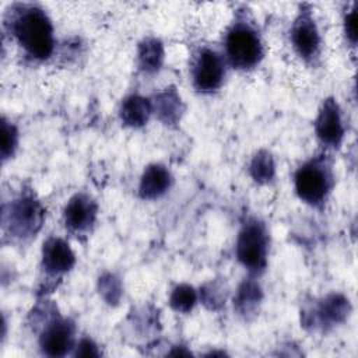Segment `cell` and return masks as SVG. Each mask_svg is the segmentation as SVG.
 Here are the masks:
<instances>
[{
  "mask_svg": "<svg viewBox=\"0 0 358 358\" xmlns=\"http://www.w3.org/2000/svg\"><path fill=\"white\" fill-rule=\"evenodd\" d=\"M63 215L69 229L81 232L94 224L96 217V204L90 196L80 193L70 199Z\"/></svg>",
  "mask_w": 358,
  "mask_h": 358,
  "instance_id": "obj_11",
  "label": "cell"
},
{
  "mask_svg": "<svg viewBox=\"0 0 358 358\" xmlns=\"http://www.w3.org/2000/svg\"><path fill=\"white\" fill-rule=\"evenodd\" d=\"M74 329L67 320H53L41 336V350L49 357H63L73 348Z\"/></svg>",
  "mask_w": 358,
  "mask_h": 358,
  "instance_id": "obj_9",
  "label": "cell"
},
{
  "mask_svg": "<svg viewBox=\"0 0 358 358\" xmlns=\"http://www.w3.org/2000/svg\"><path fill=\"white\" fill-rule=\"evenodd\" d=\"M291 41L301 57L309 60L316 56L320 46V36L315 20L308 10H301L296 17L291 29Z\"/></svg>",
  "mask_w": 358,
  "mask_h": 358,
  "instance_id": "obj_8",
  "label": "cell"
},
{
  "mask_svg": "<svg viewBox=\"0 0 358 358\" xmlns=\"http://www.w3.org/2000/svg\"><path fill=\"white\" fill-rule=\"evenodd\" d=\"M151 112L152 106L150 99L140 95H130L122 102L120 119L127 126L140 127L147 123Z\"/></svg>",
  "mask_w": 358,
  "mask_h": 358,
  "instance_id": "obj_14",
  "label": "cell"
},
{
  "mask_svg": "<svg viewBox=\"0 0 358 358\" xmlns=\"http://www.w3.org/2000/svg\"><path fill=\"white\" fill-rule=\"evenodd\" d=\"M344 31L351 45H355V41H357V8L355 7L345 15Z\"/></svg>",
  "mask_w": 358,
  "mask_h": 358,
  "instance_id": "obj_21",
  "label": "cell"
},
{
  "mask_svg": "<svg viewBox=\"0 0 358 358\" xmlns=\"http://www.w3.org/2000/svg\"><path fill=\"white\" fill-rule=\"evenodd\" d=\"M350 313V302L340 294H331L317 308L319 322L324 324L341 323Z\"/></svg>",
  "mask_w": 358,
  "mask_h": 358,
  "instance_id": "obj_15",
  "label": "cell"
},
{
  "mask_svg": "<svg viewBox=\"0 0 358 358\" xmlns=\"http://www.w3.org/2000/svg\"><path fill=\"white\" fill-rule=\"evenodd\" d=\"M10 232L17 238L35 235L43 222V208L32 196H21L10 206V211L4 215Z\"/></svg>",
  "mask_w": 358,
  "mask_h": 358,
  "instance_id": "obj_5",
  "label": "cell"
},
{
  "mask_svg": "<svg viewBox=\"0 0 358 358\" xmlns=\"http://www.w3.org/2000/svg\"><path fill=\"white\" fill-rule=\"evenodd\" d=\"M77 357H98L99 351L96 348V345L94 344L92 340L90 338H83L78 345L76 347V352Z\"/></svg>",
  "mask_w": 358,
  "mask_h": 358,
  "instance_id": "obj_22",
  "label": "cell"
},
{
  "mask_svg": "<svg viewBox=\"0 0 358 358\" xmlns=\"http://www.w3.org/2000/svg\"><path fill=\"white\" fill-rule=\"evenodd\" d=\"M250 175L259 183H266L274 176V161L267 151H259L250 162Z\"/></svg>",
  "mask_w": 358,
  "mask_h": 358,
  "instance_id": "obj_18",
  "label": "cell"
},
{
  "mask_svg": "<svg viewBox=\"0 0 358 358\" xmlns=\"http://www.w3.org/2000/svg\"><path fill=\"white\" fill-rule=\"evenodd\" d=\"M315 131L319 140L329 147H336L341 143L344 136V126L338 105L333 98L323 101L315 120Z\"/></svg>",
  "mask_w": 358,
  "mask_h": 358,
  "instance_id": "obj_7",
  "label": "cell"
},
{
  "mask_svg": "<svg viewBox=\"0 0 358 358\" xmlns=\"http://www.w3.org/2000/svg\"><path fill=\"white\" fill-rule=\"evenodd\" d=\"M333 183V176L324 159H315L302 165L295 173V190L298 196L317 206L324 201Z\"/></svg>",
  "mask_w": 358,
  "mask_h": 358,
  "instance_id": "obj_3",
  "label": "cell"
},
{
  "mask_svg": "<svg viewBox=\"0 0 358 358\" xmlns=\"http://www.w3.org/2000/svg\"><path fill=\"white\" fill-rule=\"evenodd\" d=\"M74 253L69 243L60 238H49L42 248V267L48 274L57 275L74 266Z\"/></svg>",
  "mask_w": 358,
  "mask_h": 358,
  "instance_id": "obj_10",
  "label": "cell"
},
{
  "mask_svg": "<svg viewBox=\"0 0 358 358\" xmlns=\"http://www.w3.org/2000/svg\"><path fill=\"white\" fill-rule=\"evenodd\" d=\"M260 301H262L260 287L255 281L248 280L242 282V285L238 289V294L235 298V306L242 315L246 316L256 310Z\"/></svg>",
  "mask_w": 358,
  "mask_h": 358,
  "instance_id": "obj_17",
  "label": "cell"
},
{
  "mask_svg": "<svg viewBox=\"0 0 358 358\" xmlns=\"http://www.w3.org/2000/svg\"><path fill=\"white\" fill-rule=\"evenodd\" d=\"M152 112L158 115V117L166 123H176L180 119L183 105L180 96L173 88H166L162 92L155 95V99L151 101Z\"/></svg>",
  "mask_w": 358,
  "mask_h": 358,
  "instance_id": "obj_13",
  "label": "cell"
},
{
  "mask_svg": "<svg viewBox=\"0 0 358 358\" xmlns=\"http://www.w3.org/2000/svg\"><path fill=\"white\" fill-rule=\"evenodd\" d=\"M197 301V294L193 289V287L187 285V284H180L178 285L172 294H171V306L176 310V312H182V313H187L192 310V308L194 306Z\"/></svg>",
  "mask_w": 358,
  "mask_h": 358,
  "instance_id": "obj_19",
  "label": "cell"
},
{
  "mask_svg": "<svg viewBox=\"0 0 358 358\" xmlns=\"http://www.w3.org/2000/svg\"><path fill=\"white\" fill-rule=\"evenodd\" d=\"M225 52L236 69H252L263 56V45L257 32L246 22H235L225 36Z\"/></svg>",
  "mask_w": 358,
  "mask_h": 358,
  "instance_id": "obj_2",
  "label": "cell"
},
{
  "mask_svg": "<svg viewBox=\"0 0 358 358\" xmlns=\"http://www.w3.org/2000/svg\"><path fill=\"white\" fill-rule=\"evenodd\" d=\"M17 145V130L15 127L3 119L1 123V157L8 158Z\"/></svg>",
  "mask_w": 358,
  "mask_h": 358,
  "instance_id": "obj_20",
  "label": "cell"
},
{
  "mask_svg": "<svg viewBox=\"0 0 358 358\" xmlns=\"http://www.w3.org/2000/svg\"><path fill=\"white\" fill-rule=\"evenodd\" d=\"M171 182L169 171L164 165L152 164L144 169L138 190L144 199H157L169 189Z\"/></svg>",
  "mask_w": 358,
  "mask_h": 358,
  "instance_id": "obj_12",
  "label": "cell"
},
{
  "mask_svg": "<svg viewBox=\"0 0 358 358\" xmlns=\"http://www.w3.org/2000/svg\"><path fill=\"white\" fill-rule=\"evenodd\" d=\"M225 76L224 62L221 56L211 50L203 49L193 66V84L197 91L211 92L215 91Z\"/></svg>",
  "mask_w": 358,
  "mask_h": 358,
  "instance_id": "obj_6",
  "label": "cell"
},
{
  "mask_svg": "<svg viewBox=\"0 0 358 358\" xmlns=\"http://www.w3.org/2000/svg\"><path fill=\"white\" fill-rule=\"evenodd\" d=\"M164 60L162 43L155 38L144 39L138 46V64L147 73L157 71Z\"/></svg>",
  "mask_w": 358,
  "mask_h": 358,
  "instance_id": "obj_16",
  "label": "cell"
},
{
  "mask_svg": "<svg viewBox=\"0 0 358 358\" xmlns=\"http://www.w3.org/2000/svg\"><path fill=\"white\" fill-rule=\"evenodd\" d=\"M238 260L250 271L257 273L266 267L267 257V234L262 222L248 220L236 241Z\"/></svg>",
  "mask_w": 358,
  "mask_h": 358,
  "instance_id": "obj_4",
  "label": "cell"
},
{
  "mask_svg": "<svg viewBox=\"0 0 358 358\" xmlns=\"http://www.w3.org/2000/svg\"><path fill=\"white\" fill-rule=\"evenodd\" d=\"M11 31L29 56L43 60L52 55L53 28L42 8L21 6L11 20Z\"/></svg>",
  "mask_w": 358,
  "mask_h": 358,
  "instance_id": "obj_1",
  "label": "cell"
}]
</instances>
